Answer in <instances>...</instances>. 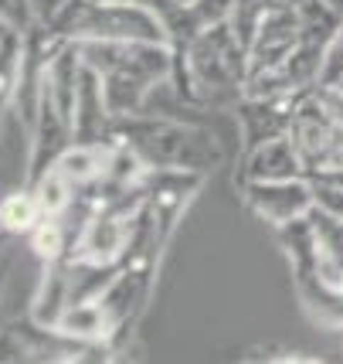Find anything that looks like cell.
I'll return each instance as SVG.
<instances>
[{
	"instance_id": "cell-14",
	"label": "cell",
	"mask_w": 343,
	"mask_h": 364,
	"mask_svg": "<svg viewBox=\"0 0 343 364\" xmlns=\"http://www.w3.org/2000/svg\"><path fill=\"white\" fill-rule=\"evenodd\" d=\"M276 235H279L282 249H285L289 259H293V272H296V276L316 272V232H312L310 211L299 215V218H293V222L279 225Z\"/></svg>"
},
{
	"instance_id": "cell-20",
	"label": "cell",
	"mask_w": 343,
	"mask_h": 364,
	"mask_svg": "<svg viewBox=\"0 0 343 364\" xmlns=\"http://www.w3.org/2000/svg\"><path fill=\"white\" fill-rule=\"evenodd\" d=\"M340 82H343V24L337 28V34L330 38V45H327L320 85H340Z\"/></svg>"
},
{
	"instance_id": "cell-12",
	"label": "cell",
	"mask_w": 343,
	"mask_h": 364,
	"mask_svg": "<svg viewBox=\"0 0 343 364\" xmlns=\"http://www.w3.org/2000/svg\"><path fill=\"white\" fill-rule=\"evenodd\" d=\"M310 222L316 232V276L327 286H343V218L323 208H310Z\"/></svg>"
},
{
	"instance_id": "cell-21",
	"label": "cell",
	"mask_w": 343,
	"mask_h": 364,
	"mask_svg": "<svg viewBox=\"0 0 343 364\" xmlns=\"http://www.w3.org/2000/svg\"><path fill=\"white\" fill-rule=\"evenodd\" d=\"M316 95H320V102H323L327 112L333 116V123L343 127V89L340 85H316Z\"/></svg>"
},
{
	"instance_id": "cell-9",
	"label": "cell",
	"mask_w": 343,
	"mask_h": 364,
	"mask_svg": "<svg viewBox=\"0 0 343 364\" xmlns=\"http://www.w3.org/2000/svg\"><path fill=\"white\" fill-rule=\"evenodd\" d=\"M201 181L204 174H197V171H150V177H146L150 211H153L163 238H170L173 225L184 215V208L194 198V191L201 188Z\"/></svg>"
},
{
	"instance_id": "cell-16",
	"label": "cell",
	"mask_w": 343,
	"mask_h": 364,
	"mask_svg": "<svg viewBox=\"0 0 343 364\" xmlns=\"http://www.w3.org/2000/svg\"><path fill=\"white\" fill-rule=\"evenodd\" d=\"M41 205L34 198V191H21V194H11L0 201V225L7 232H31L34 225L41 222Z\"/></svg>"
},
{
	"instance_id": "cell-18",
	"label": "cell",
	"mask_w": 343,
	"mask_h": 364,
	"mask_svg": "<svg viewBox=\"0 0 343 364\" xmlns=\"http://www.w3.org/2000/svg\"><path fill=\"white\" fill-rule=\"evenodd\" d=\"M310 188H312V205L343 218V188L337 181H330L327 174H310Z\"/></svg>"
},
{
	"instance_id": "cell-5",
	"label": "cell",
	"mask_w": 343,
	"mask_h": 364,
	"mask_svg": "<svg viewBox=\"0 0 343 364\" xmlns=\"http://www.w3.org/2000/svg\"><path fill=\"white\" fill-rule=\"evenodd\" d=\"M241 201L249 205L251 215H258L272 228L293 222L312 208L310 177H293V181H241Z\"/></svg>"
},
{
	"instance_id": "cell-4",
	"label": "cell",
	"mask_w": 343,
	"mask_h": 364,
	"mask_svg": "<svg viewBox=\"0 0 343 364\" xmlns=\"http://www.w3.org/2000/svg\"><path fill=\"white\" fill-rule=\"evenodd\" d=\"M150 286H153V266H119V272L112 276V283L95 300L99 310H102V317H106L112 348H119V341L133 331L136 317L146 306Z\"/></svg>"
},
{
	"instance_id": "cell-13",
	"label": "cell",
	"mask_w": 343,
	"mask_h": 364,
	"mask_svg": "<svg viewBox=\"0 0 343 364\" xmlns=\"http://www.w3.org/2000/svg\"><path fill=\"white\" fill-rule=\"evenodd\" d=\"M109 146L112 143H72L62 154V160L55 164V171L72 184L75 191L92 188L95 181L106 171V160H109Z\"/></svg>"
},
{
	"instance_id": "cell-3",
	"label": "cell",
	"mask_w": 343,
	"mask_h": 364,
	"mask_svg": "<svg viewBox=\"0 0 343 364\" xmlns=\"http://www.w3.org/2000/svg\"><path fill=\"white\" fill-rule=\"evenodd\" d=\"M51 31L68 41H167V24L153 11L126 0H68Z\"/></svg>"
},
{
	"instance_id": "cell-25",
	"label": "cell",
	"mask_w": 343,
	"mask_h": 364,
	"mask_svg": "<svg viewBox=\"0 0 343 364\" xmlns=\"http://www.w3.org/2000/svg\"><path fill=\"white\" fill-rule=\"evenodd\" d=\"M337 167H343V140H340V150H337Z\"/></svg>"
},
{
	"instance_id": "cell-1",
	"label": "cell",
	"mask_w": 343,
	"mask_h": 364,
	"mask_svg": "<svg viewBox=\"0 0 343 364\" xmlns=\"http://www.w3.org/2000/svg\"><path fill=\"white\" fill-rule=\"evenodd\" d=\"M170 82L201 109H234L249 82V45L232 21L204 28L184 51H173Z\"/></svg>"
},
{
	"instance_id": "cell-24",
	"label": "cell",
	"mask_w": 343,
	"mask_h": 364,
	"mask_svg": "<svg viewBox=\"0 0 343 364\" xmlns=\"http://www.w3.org/2000/svg\"><path fill=\"white\" fill-rule=\"evenodd\" d=\"M272 4H282V7H299V4H306V0H272Z\"/></svg>"
},
{
	"instance_id": "cell-23",
	"label": "cell",
	"mask_w": 343,
	"mask_h": 364,
	"mask_svg": "<svg viewBox=\"0 0 343 364\" xmlns=\"http://www.w3.org/2000/svg\"><path fill=\"white\" fill-rule=\"evenodd\" d=\"M320 174H327L330 181H337V184L343 188V167H333V171H320Z\"/></svg>"
},
{
	"instance_id": "cell-11",
	"label": "cell",
	"mask_w": 343,
	"mask_h": 364,
	"mask_svg": "<svg viewBox=\"0 0 343 364\" xmlns=\"http://www.w3.org/2000/svg\"><path fill=\"white\" fill-rule=\"evenodd\" d=\"M78 143H109L112 129V112L106 106V85L95 68H82V82H78L75 95V119H72Z\"/></svg>"
},
{
	"instance_id": "cell-6",
	"label": "cell",
	"mask_w": 343,
	"mask_h": 364,
	"mask_svg": "<svg viewBox=\"0 0 343 364\" xmlns=\"http://www.w3.org/2000/svg\"><path fill=\"white\" fill-rule=\"evenodd\" d=\"M296 45H299V11L272 4L249 41V75L282 68Z\"/></svg>"
},
{
	"instance_id": "cell-15",
	"label": "cell",
	"mask_w": 343,
	"mask_h": 364,
	"mask_svg": "<svg viewBox=\"0 0 343 364\" xmlns=\"http://www.w3.org/2000/svg\"><path fill=\"white\" fill-rule=\"evenodd\" d=\"M296 11H299V38H306V41L330 45V38L343 24V14L337 7H330L327 0H306V4H299Z\"/></svg>"
},
{
	"instance_id": "cell-22",
	"label": "cell",
	"mask_w": 343,
	"mask_h": 364,
	"mask_svg": "<svg viewBox=\"0 0 343 364\" xmlns=\"http://www.w3.org/2000/svg\"><path fill=\"white\" fill-rule=\"evenodd\" d=\"M65 7H68V0H31V11H34V21L38 24H55V17L62 14Z\"/></svg>"
},
{
	"instance_id": "cell-7",
	"label": "cell",
	"mask_w": 343,
	"mask_h": 364,
	"mask_svg": "<svg viewBox=\"0 0 343 364\" xmlns=\"http://www.w3.org/2000/svg\"><path fill=\"white\" fill-rule=\"evenodd\" d=\"M303 95L306 92L272 95V99L241 95V102L234 106V116H238V129H241L245 150H251V146H258V143H266V140H276V136H289L293 119H296V106Z\"/></svg>"
},
{
	"instance_id": "cell-19",
	"label": "cell",
	"mask_w": 343,
	"mask_h": 364,
	"mask_svg": "<svg viewBox=\"0 0 343 364\" xmlns=\"http://www.w3.org/2000/svg\"><path fill=\"white\" fill-rule=\"evenodd\" d=\"M0 21L11 28V31H31L34 24V11H31V0H0Z\"/></svg>"
},
{
	"instance_id": "cell-26",
	"label": "cell",
	"mask_w": 343,
	"mask_h": 364,
	"mask_svg": "<svg viewBox=\"0 0 343 364\" xmlns=\"http://www.w3.org/2000/svg\"><path fill=\"white\" fill-rule=\"evenodd\" d=\"M340 89H343V82H340Z\"/></svg>"
},
{
	"instance_id": "cell-8",
	"label": "cell",
	"mask_w": 343,
	"mask_h": 364,
	"mask_svg": "<svg viewBox=\"0 0 343 364\" xmlns=\"http://www.w3.org/2000/svg\"><path fill=\"white\" fill-rule=\"evenodd\" d=\"M75 143L72 123L65 119L62 112L55 109V102L48 99V92L41 95V106H38V119L31 127V167H28V181H41V177L62 160V154Z\"/></svg>"
},
{
	"instance_id": "cell-10",
	"label": "cell",
	"mask_w": 343,
	"mask_h": 364,
	"mask_svg": "<svg viewBox=\"0 0 343 364\" xmlns=\"http://www.w3.org/2000/svg\"><path fill=\"white\" fill-rule=\"evenodd\" d=\"M293 177H310L293 136H276L245 150L241 181H293Z\"/></svg>"
},
{
	"instance_id": "cell-17",
	"label": "cell",
	"mask_w": 343,
	"mask_h": 364,
	"mask_svg": "<svg viewBox=\"0 0 343 364\" xmlns=\"http://www.w3.org/2000/svg\"><path fill=\"white\" fill-rule=\"evenodd\" d=\"M21 51H24V34L7 31L0 41V112L17 92V75H21Z\"/></svg>"
},
{
	"instance_id": "cell-2",
	"label": "cell",
	"mask_w": 343,
	"mask_h": 364,
	"mask_svg": "<svg viewBox=\"0 0 343 364\" xmlns=\"http://www.w3.org/2000/svg\"><path fill=\"white\" fill-rule=\"evenodd\" d=\"M109 143L136 150L150 171H197L207 174L221 160V143L211 129L167 116H126L112 119Z\"/></svg>"
}]
</instances>
